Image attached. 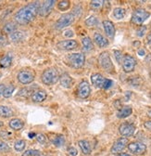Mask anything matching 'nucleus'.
I'll use <instances>...</instances> for the list:
<instances>
[{
    "mask_svg": "<svg viewBox=\"0 0 151 156\" xmlns=\"http://www.w3.org/2000/svg\"><path fill=\"white\" fill-rule=\"evenodd\" d=\"M40 4L39 2H32L25 7L22 8L15 14V21L18 24L25 25L33 22L35 19L36 15L39 13Z\"/></svg>",
    "mask_w": 151,
    "mask_h": 156,
    "instance_id": "obj_1",
    "label": "nucleus"
},
{
    "mask_svg": "<svg viewBox=\"0 0 151 156\" xmlns=\"http://www.w3.org/2000/svg\"><path fill=\"white\" fill-rule=\"evenodd\" d=\"M41 80L45 85L47 86L56 84L60 80V74L58 70L53 67L46 69L41 75Z\"/></svg>",
    "mask_w": 151,
    "mask_h": 156,
    "instance_id": "obj_2",
    "label": "nucleus"
},
{
    "mask_svg": "<svg viewBox=\"0 0 151 156\" xmlns=\"http://www.w3.org/2000/svg\"><path fill=\"white\" fill-rule=\"evenodd\" d=\"M91 82L95 87L104 89L109 88L113 84V82L110 79H107L100 73H93L91 75Z\"/></svg>",
    "mask_w": 151,
    "mask_h": 156,
    "instance_id": "obj_3",
    "label": "nucleus"
},
{
    "mask_svg": "<svg viewBox=\"0 0 151 156\" xmlns=\"http://www.w3.org/2000/svg\"><path fill=\"white\" fill-rule=\"evenodd\" d=\"M68 62L73 68H82L85 62V56L84 53H72L68 55Z\"/></svg>",
    "mask_w": 151,
    "mask_h": 156,
    "instance_id": "obj_4",
    "label": "nucleus"
},
{
    "mask_svg": "<svg viewBox=\"0 0 151 156\" xmlns=\"http://www.w3.org/2000/svg\"><path fill=\"white\" fill-rule=\"evenodd\" d=\"M75 21V17L72 13H65L60 17V19L57 21L55 24V28L58 30L64 29L70 25H71Z\"/></svg>",
    "mask_w": 151,
    "mask_h": 156,
    "instance_id": "obj_5",
    "label": "nucleus"
},
{
    "mask_svg": "<svg viewBox=\"0 0 151 156\" xmlns=\"http://www.w3.org/2000/svg\"><path fill=\"white\" fill-rule=\"evenodd\" d=\"M150 16L149 12H147L144 9H136L132 15L131 22L136 25H141L146 19Z\"/></svg>",
    "mask_w": 151,
    "mask_h": 156,
    "instance_id": "obj_6",
    "label": "nucleus"
},
{
    "mask_svg": "<svg viewBox=\"0 0 151 156\" xmlns=\"http://www.w3.org/2000/svg\"><path fill=\"white\" fill-rule=\"evenodd\" d=\"M17 78H18V81L21 84L29 85V84L33 82L34 78H35V73L32 70L25 69V70H22V71L19 72Z\"/></svg>",
    "mask_w": 151,
    "mask_h": 156,
    "instance_id": "obj_7",
    "label": "nucleus"
},
{
    "mask_svg": "<svg viewBox=\"0 0 151 156\" xmlns=\"http://www.w3.org/2000/svg\"><path fill=\"white\" fill-rule=\"evenodd\" d=\"M98 63H99L100 67L102 69H104L106 72L113 71V64H112L108 52L104 51V52L100 53V55L98 56Z\"/></svg>",
    "mask_w": 151,
    "mask_h": 156,
    "instance_id": "obj_8",
    "label": "nucleus"
},
{
    "mask_svg": "<svg viewBox=\"0 0 151 156\" xmlns=\"http://www.w3.org/2000/svg\"><path fill=\"white\" fill-rule=\"evenodd\" d=\"M122 69L125 73L133 72L136 66V60L131 55H125L122 60Z\"/></svg>",
    "mask_w": 151,
    "mask_h": 156,
    "instance_id": "obj_9",
    "label": "nucleus"
},
{
    "mask_svg": "<svg viewBox=\"0 0 151 156\" xmlns=\"http://www.w3.org/2000/svg\"><path fill=\"white\" fill-rule=\"evenodd\" d=\"M128 144H129L128 139L125 138V136H122V138H120L119 140H117L114 143H113L110 151L113 154L120 153L126 148V146H128Z\"/></svg>",
    "mask_w": 151,
    "mask_h": 156,
    "instance_id": "obj_10",
    "label": "nucleus"
},
{
    "mask_svg": "<svg viewBox=\"0 0 151 156\" xmlns=\"http://www.w3.org/2000/svg\"><path fill=\"white\" fill-rule=\"evenodd\" d=\"M128 149L129 151L136 155H140V154H144L146 151V146L140 142V141H135V142H131L128 144Z\"/></svg>",
    "mask_w": 151,
    "mask_h": 156,
    "instance_id": "obj_11",
    "label": "nucleus"
},
{
    "mask_svg": "<svg viewBox=\"0 0 151 156\" xmlns=\"http://www.w3.org/2000/svg\"><path fill=\"white\" fill-rule=\"evenodd\" d=\"M57 47L60 50H72V49L77 48L78 43L77 41H75L74 39H66V40L60 41L57 44Z\"/></svg>",
    "mask_w": 151,
    "mask_h": 156,
    "instance_id": "obj_12",
    "label": "nucleus"
},
{
    "mask_svg": "<svg viewBox=\"0 0 151 156\" xmlns=\"http://www.w3.org/2000/svg\"><path fill=\"white\" fill-rule=\"evenodd\" d=\"M119 132L122 136H133L136 132V126L133 124L130 123H123L119 127Z\"/></svg>",
    "mask_w": 151,
    "mask_h": 156,
    "instance_id": "obj_13",
    "label": "nucleus"
},
{
    "mask_svg": "<svg viewBox=\"0 0 151 156\" xmlns=\"http://www.w3.org/2000/svg\"><path fill=\"white\" fill-rule=\"evenodd\" d=\"M91 93V87L89 86V84L86 81H82L79 86H78V90H77V94L80 99H87Z\"/></svg>",
    "mask_w": 151,
    "mask_h": 156,
    "instance_id": "obj_14",
    "label": "nucleus"
},
{
    "mask_svg": "<svg viewBox=\"0 0 151 156\" xmlns=\"http://www.w3.org/2000/svg\"><path fill=\"white\" fill-rule=\"evenodd\" d=\"M55 4H56L55 0H47V1L43 2L40 5V9H39V14H40V16L46 17L52 11Z\"/></svg>",
    "mask_w": 151,
    "mask_h": 156,
    "instance_id": "obj_15",
    "label": "nucleus"
},
{
    "mask_svg": "<svg viewBox=\"0 0 151 156\" xmlns=\"http://www.w3.org/2000/svg\"><path fill=\"white\" fill-rule=\"evenodd\" d=\"M60 83L62 87L70 88L72 87V85H73V79L69 73H64L60 76Z\"/></svg>",
    "mask_w": 151,
    "mask_h": 156,
    "instance_id": "obj_16",
    "label": "nucleus"
},
{
    "mask_svg": "<svg viewBox=\"0 0 151 156\" xmlns=\"http://www.w3.org/2000/svg\"><path fill=\"white\" fill-rule=\"evenodd\" d=\"M47 97V94L45 90H42V89H39V90H36L34 91L33 94H32V101L33 102H36V103H39V102H43L44 101H46Z\"/></svg>",
    "mask_w": 151,
    "mask_h": 156,
    "instance_id": "obj_17",
    "label": "nucleus"
},
{
    "mask_svg": "<svg viewBox=\"0 0 151 156\" xmlns=\"http://www.w3.org/2000/svg\"><path fill=\"white\" fill-rule=\"evenodd\" d=\"M103 27H104L105 33L107 34V35L108 37H110V38L114 37L116 30H115V26H114V24H113L112 22L107 21V20H106V21L103 22Z\"/></svg>",
    "mask_w": 151,
    "mask_h": 156,
    "instance_id": "obj_18",
    "label": "nucleus"
},
{
    "mask_svg": "<svg viewBox=\"0 0 151 156\" xmlns=\"http://www.w3.org/2000/svg\"><path fill=\"white\" fill-rule=\"evenodd\" d=\"M94 41H95V43L100 48H105L108 46V40L99 33H96L94 34Z\"/></svg>",
    "mask_w": 151,
    "mask_h": 156,
    "instance_id": "obj_19",
    "label": "nucleus"
},
{
    "mask_svg": "<svg viewBox=\"0 0 151 156\" xmlns=\"http://www.w3.org/2000/svg\"><path fill=\"white\" fill-rule=\"evenodd\" d=\"M132 112H133V109H132V107L130 106H123L122 107L118 112H117V117L120 119H123V118H126V117L130 116L132 114Z\"/></svg>",
    "mask_w": 151,
    "mask_h": 156,
    "instance_id": "obj_20",
    "label": "nucleus"
},
{
    "mask_svg": "<svg viewBox=\"0 0 151 156\" xmlns=\"http://www.w3.org/2000/svg\"><path fill=\"white\" fill-rule=\"evenodd\" d=\"M78 144H79V147H80V149H81V151H82V152L84 154L88 155V154L91 153L92 148H91V145H90L89 141H87V140H80L78 142Z\"/></svg>",
    "mask_w": 151,
    "mask_h": 156,
    "instance_id": "obj_21",
    "label": "nucleus"
},
{
    "mask_svg": "<svg viewBox=\"0 0 151 156\" xmlns=\"http://www.w3.org/2000/svg\"><path fill=\"white\" fill-rule=\"evenodd\" d=\"M9 127L13 130H20L24 126V123L21 120V119H18V118H14L12 120H10L9 124Z\"/></svg>",
    "mask_w": 151,
    "mask_h": 156,
    "instance_id": "obj_22",
    "label": "nucleus"
},
{
    "mask_svg": "<svg viewBox=\"0 0 151 156\" xmlns=\"http://www.w3.org/2000/svg\"><path fill=\"white\" fill-rule=\"evenodd\" d=\"M12 115H13V111L9 107L4 105L0 106V116L4 117V118H9V117Z\"/></svg>",
    "mask_w": 151,
    "mask_h": 156,
    "instance_id": "obj_23",
    "label": "nucleus"
},
{
    "mask_svg": "<svg viewBox=\"0 0 151 156\" xmlns=\"http://www.w3.org/2000/svg\"><path fill=\"white\" fill-rule=\"evenodd\" d=\"M82 43H83V47H84V49L86 50V51H90L94 48V44H93V41L91 40V38L88 37V36H85L83 38L82 40Z\"/></svg>",
    "mask_w": 151,
    "mask_h": 156,
    "instance_id": "obj_24",
    "label": "nucleus"
},
{
    "mask_svg": "<svg viewBox=\"0 0 151 156\" xmlns=\"http://www.w3.org/2000/svg\"><path fill=\"white\" fill-rule=\"evenodd\" d=\"M16 28L17 26L14 23H8L3 27V33L7 34H11L14 32H16Z\"/></svg>",
    "mask_w": 151,
    "mask_h": 156,
    "instance_id": "obj_25",
    "label": "nucleus"
},
{
    "mask_svg": "<svg viewBox=\"0 0 151 156\" xmlns=\"http://www.w3.org/2000/svg\"><path fill=\"white\" fill-rule=\"evenodd\" d=\"M12 63V58L9 55L4 56L1 60H0V66L2 68H9Z\"/></svg>",
    "mask_w": 151,
    "mask_h": 156,
    "instance_id": "obj_26",
    "label": "nucleus"
},
{
    "mask_svg": "<svg viewBox=\"0 0 151 156\" xmlns=\"http://www.w3.org/2000/svg\"><path fill=\"white\" fill-rule=\"evenodd\" d=\"M52 143L56 147H61L65 143V138L62 135H57L54 139H52Z\"/></svg>",
    "mask_w": 151,
    "mask_h": 156,
    "instance_id": "obj_27",
    "label": "nucleus"
},
{
    "mask_svg": "<svg viewBox=\"0 0 151 156\" xmlns=\"http://www.w3.org/2000/svg\"><path fill=\"white\" fill-rule=\"evenodd\" d=\"M23 38H24V34L21 31H16L10 34V39L13 42H20L23 40Z\"/></svg>",
    "mask_w": 151,
    "mask_h": 156,
    "instance_id": "obj_28",
    "label": "nucleus"
},
{
    "mask_svg": "<svg viewBox=\"0 0 151 156\" xmlns=\"http://www.w3.org/2000/svg\"><path fill=\"white\" fill-rule=\"evenodd\" d=\"M113 16H114L117 20H122L125 16V9L122 8H116L113 10Z\"/></svg>",
    "mask_w": 151,
    "mask_h": 156,
    "instance_id": "obj_29",
    "label": "nucleus"
},
{
    "mask_svg": "<svg viewBox=\"0 0 151 156\" xmlns=\"http://www.w3.org/2000/svg\"><path fill=\"white\" fill-rule=\"evenodd\" d=\"M25 146H26V142L23 140H18L14 143V149L17 151H22L25 149Z\"/></svg>",
    "mask_w": 151,
    "mask_h": 156,
    "instance_id": "obj_30",
    "label": "nucleus"
},
{
    "mask_svg": "<svg viewBox=\"0 0 151 156\" xmlns=\"http://www.w3.org/2000/svg\"><path fill=\"white\" fill-rule=\"evenodd\" d=\"M98 21V18L97 17H94V16H91L89 17L86 21H85V24L87 27H95L97 26Z\"/></svg>",
    "mask_w": 151,
    "mask_h": 156,
    "instance_id": "obj_31",
    "label": "nucleus"
},
{
    "mask_svg": "<svg viewBox=\"0 0 151 156\" xmlns=\"http://www.w3.org/2000/svg\"><path fill=\"white\" fill-rule=\"evenodd\" d=\"M103 3H104V1H102V0H95V1H92L90 3L91 9H94V10L100 9L103 6Z\"/></svg>",
    "mask_w": 151,
    "mask_h": 156,
    "instance_id": "obj_32",
    "label": "nucleus"
},
{
    "mask_svg": "<svg viewBox=\"0 0 151 156\" xmlns=\"http://www.w3.org/2000/svg\"><path fill=\"white\" fill-rule=\"evenodd\" d=\"M70 7V2L68 1V0H63V1H60L58 4V8L61 11H65V10L69 9Z\"/></svg>",
    "mask_w": 151,
    "mask_h": 156,
    "instance_id": "obj_33",
    "label": "nucleus"
},
{
    "mask_svg": "<svg viewBox=\"0 0 151 156\" xmlns=\"http://www.w3.org/2000/svg\"><path fill=\"white\" fill-rule=\"evenodd\" d=\"M14 90H15V86L10 85V86L7 87L6 89H5V91H4V93H3L4 98H7V99H8V98H10L12 96Z\"/></svg>",
    "mask_w": 151,
    "mask_h": 156,
    "instance_id": "obj_34",
    "label": "nucleus"
},
{
    "mask_svg": "<svg viewBox=\"0 0 151 156\" xmlns=\"http://www.w3.org/2000/svg\"><path fill=\"white\" fill-rule=\"evenodd\" d=\"M39 154H41V153L37 150H28L25 152H23L22 156H38Z\"/></svg>",
    "mask_w": 151,
    "mask_h": 156,
    "instance_id": "obj_35",
    "label": "nucleus"
},
{
    "mask_svg": "<svg viewBox=\"0 0 151 156\" xmlns=\"http://www.w3.org/2000/svg\"><path fill=\"white\" fill-rule=\"evenodd\" d=\"M9 151H10L9 146L6 142L0 140V152H8Z\"/></svg>",
    "mask_w": 151,
    "mask_h": 156,
    "instance_id": "obj_36",
    "label": "nucleus"
},
{
    "mask_svg": "<svg viewBox=\"0 0 151 156\" xmlns=\"http://www.w3.org/2000/svg\"><path fill=\"white\" fill-rule=\"evenodd\" d=\"M35 138H36V140L41 144H45L46 142V136L44 134H37Z\"/></svg>",
    "mask_w": 151,
    "mask_h": 156,
    "instance_id": "obj_37",
    "label": "nucleus"
},
{
    "mask_svg": "<svg viewBox=\"0 0 151 156\" xmlns=\"http://www.w3.org/2000/svg\"><path fill=\"white\" fill-rule=\"evenodd\" d=\"M31 89H32V88H27V87L22 88L20 92H19V96H22V97H28L31 93H32V94L33 93V92L31 91Z\"/></svg>",
    "mask_w": 151,
    "mask_h": 156,
    "instance_id": "obj_38",
    "label": "nucleus"
},
{
    "mask_svg": "<svg viewBox=\"0 0 151 156\" xmlns=\"http://www.w3.org/2000/svg\"><path fill=\"white\" fill-rule=\"evenodd\" d=\"M82 12H83V9H82L81 5H77L76 7H75V8L73 9V12H72V14L74 15V17H75V15H76L77 17H81Z\"/></svg>",
    "mask_w": 151,
    "mask_h": 156,
    "instance_id": "obj_39",
    "label": "nucleus"
},
{
    "mask_svg": "<svg viewBox=\"0 0 151 156\" xmlns=\"http://www.w3.org/2000/svg\"><path fill=\"white\" fill-rule=\"evenodd\" d=\"M146 32V26H140L136 31V35L139 37H143L145 35Z\"/></svg>",
    "mask_w": 151,
    "mask_h": 156,
    "instance_id": "obj_40",
    "label": "nucleus"
},
{
    "mask_svg": "<svg viewBox=\"0 0 151 156\" xmlns=\"http://www.w3.org/2000/svg\"><path fill=\"white\" fill-rule=\"evenodd\" d=\"M114 54H115V58H116V61L121 63L122 62V60H123V56H122V53L119 50H114Z\"/></svg>",
    "mask_w": 151,
    "mask_h": 156,
    "instance_id": "obj_41",
    "label": "nucleus"
},
{
    "mask_svg": "<svg viewBox=\"0 0 151 156\" xmlns=\"http://www.w3.org/2000/svg\"><path fill=\"white\" fill-rule=\"evenodd\" d=\"M7 43H8V41H7V37L5 36V34H4L2 32H0V47L6 46Z\"/></svg>",
    "mask_w": 151,
    "mask_h": 156,
    "instance_id": "obj_42",
    "label": "nucleus"
},
{
    "mask_svg": "<svg viewBox=\"0 0 151 156\" xmlns=\"http://www.w3.org/2000/svg\"><path fill=\"white\" fill-rule=\"evenodd\" d=\"M0 136H1L2 139H9L10 136H11V133L10 132H9V131H1L0 132Z\"/></svg>",
    "mask_w": 151,
    "mask_h": 156,
    "instance_id": "obj_43",
    "label": "nucleus"
},
{
    "mask_svg": "<svg viewBox=\"0 0 151 156\" xmlns=\"http://www.w3.org/2000/svg\"><path fill=\"white\" fill-rule=\"evenodd\" d=\"M68 152L70 154V155H72V156H76L77 154H78V151L75 149L74 147H70L69 149H68Z\"/></svg>",
    "mask_w": 151,
    "mask_h": 156,
    "instance_id": "obj_44",
    "label": "nucleus"
},
{
    "mask_svg": "<svg viewBox=\"0 0 151 156\" xmlns=\"http://www.w3.org/2000/svg\"><path fill=\"white\" fill-rule=\"evenodd\" d=\"M144 126L146 127V129L151 131V120H150V121H146V122L144 123Z\"/></svg>",
    "mask_w": 151,
    "mask_h": 156,
    "instance_id": "obj_45",
    "label": "nucleus"
},
{
    "mask_svg": "<svg viewBox=\"0 0 151 156\" xmlns=\"http://www.w3.org/2000/svg\"><path fill=\"white\" fill-rule=\"evenodd\" d=\"M73 31H71V30H68V31H65L64 32V35L65 36H67V37H71V36H73Z\"/></svg>",
    "mask_w": 151,
    "mask_h": 156,
    "instance_id": "obj_46",
    "label": "nucleus"
},
{
    "mask_svg": "<svg viewBox=\"0 0 151 156\" xmlns=\"http://www.w3.org/2000/svg\"><path fill=\"white\" fill-rule=\"evenodd\" d=\"M5 89H6L5 85H4V84H0V95H3Z\"/></svg>",
    "mask_w": 151,
    "mask_h": 156,
    "instance_id": "obj_47",
    "label": "nucleus"
},
{
    "mask_svg": "<svg viewBox=\"0 0 151 156\" xmlns=\"http://www.w3.org/2000/svg\"><path fill=\"white\" fill-rule=\"evenodd\" d=\"M145 54H146V52H145V50L143 48H141V49L138 50V55L139 56H145Z\"/></svg>",
    "mask_w": 151,
    "mask_h": 156,
    "instance_id": "obj_48",
    "label": "nucleus"
},
{
    "mask_svg": "<svg viewBox=\"0 0 151 156\" xmlns=\"http://www.w3.org/2000/svg\"><path fill=\"white\" fill-rule=\"evenodd\" d=\"M34 136H36V134H35V133H33V132L29 133V138H30V139H33Z\"/></svg>",
    "mask_w": 151,
    "mask_h": 156,
    "instance_id": "obj_49",
    "label": "nucleus"
},
{
    "mask_svg": "<svg viewBox=\"0 0 151 156\" xmlns=\"http://www.w3.org/2000/svg\"><path fill=\"white\" fill-rule=\"evenodd\" d=\"M147 43H151V33L147 35Z\"/></svg>",
    "mask_w": 151,
    "mask_h": 156,
    "instance_id": "obj_50",
    "label": "nucleus"
},
{
    "mask_svg": "<svg viewBox=\"0 0 151 156\" xmlns=\"http://www.w3.org/2000/svg\"><path fill=\"white\" fill-rule=\"evenodd\" d=\"M118 156H132L131 154H128V153H120Z\"/></svg>",
    "mask_w": 151,
    "mask_h": 156,
    "instance_id": "obj_51",
    "label": "nucleus"
},
{
    "mask_svg": "<svg viewBox=\"0 0 151 156\" xmlns=\"http://www.w3.org/2000/svg\"><path fill=\"white\" fill-rule=\"evenodd\" d=\"M134 45H135V46H138V47H139V46H140V42H138V41H137V42H136Z\"/></svg>",
    "mask_w": 151,
    "mask_h": 156,
    "instance_id": "obj_52",
    "label": "nucleus"
},
{
    "mask_svg": "<svg viewBox=\"0 0 151 156\" xmlns=\"http://www.w3.org/2000/svg\"><path fill=\"white\" fill-rule=\"evenodd\" d=\"M147 115L151 118V111H148V112H147Z\"/></svg>",
    "mask_w": 151,
    "mask_h": 156,
    "instance_id": "obj_53",
    "label": "nucleus"
},
{
    "mask_svg": "<svg viewBox=\"0 0 151 156\" xmlns=\"http://www.w3.org/2000/svg\"><path fill=\"white\" fill-rule=\"evenodd\" d=\"M3 126V123H2V122H0V126Z\"/></svg>",
    "mask_w": 151,
    "mask_h": 156,
    "instance_id": "obj_54",
    "label": "nucleus"
},
{
    "mask_svg": "<svg viewBox=\"0 0 151 156\" xmlns=\"http://www.w3.org/2000/svg\"><path fill=\"white\" fill-rule=\"evenodd\" d=\"M38 156H45V155H44V154H39Z\"/></svg>",
    "mask_w": 151,
    "mask_h": 156,
    "instance_id": "obj_55",
    "label": "nucleus"
},
{
    "mask_svg": "<svg viewBox=\"0 0 151 156\" xmlns=\"http://www.w3.org/2000/svg\"><path fill=\"white\" fill-rule=\"evenodd\" d=\"M150 97H151V92H150Z\"/></svg>",
    "mask_w": 151,
    "mask_h": 156,
    "instance_id": "obj_56",
    "label": "nucleus"
},
{
    "mask_svg": "<svg viewBox=\"0 0 151 156\" xmlns=\"http://www.w3.org/2000/svg\"><path fill=\"white\" fill-rule=\"evenodd\" d=\"M0 76H1V75H0Z\"/></svg>",
    "mask_w": 151,
    "mask_h": 156,
    "instance_id": "obj_57",
    "label": "nucleus"
}]
</instances>
